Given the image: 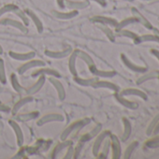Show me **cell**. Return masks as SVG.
<instances>
[{"mask_svg": "<svg viewBox=\"0 0 159 159\" xmlns=\"http://www.w3.org/2000/svg\"><path fill=\"white\" fill-rule=\"evenodd\" d=\"M91 123V120L89 118H84L82 120H78L76 122H73L72 124H70L60 135V139L61 140H65L68 138L69 135H71L73 132L81 130L83 127H84L85 125H89Z\"/></svg>", "mask_w": 159, "mask_h": 159, "instance_id": "cell-1", "label": "cell"}, {"mask_svg": "<svg viewBox=\"0 0 159 159\" xmlns=\"http://www.w3.org/2000/svg\"><path fill=\"white\" fill-rule=\"evenodd\" d=\"M111 132L110 130H105V131H101L97 137H96V139H95V142L93 144V149H92V152H93V154L97 157L98 154L99 153V151L102 147V144L104 142V140L109 138L111 136Z\"/></svg>", "mask_w": 159, "mask_h": 159, "instance_id": "cell-2", "label": "cell"}, {"mask_svg": "<svg viewBox=\"0 0 159 159\" xmlns=\"http://www.w3.org/2000/svg\"><path fill=\"white\" fill-rule=\"evenodd\" d=\"M120 57H121V60H122L123 64H124L128 69H130L131 71L136 72V73H144V72L147 71V67H146V66H139V65L135 64V63L132 62L125 53H121Z\"/></svg>", "mask_w": 159, "mask_h": 159, "instance_id": "cell-3", "label": "cell"}, {"mask_svg": "<svg viewBox=\"0 0 159 159\" xmlns=\"http://www.w3.org/2000/svg\"><path fill=\"white\" fill-rule=\"evenodd\" d=\"M111 139V149L112 152V159H120L122 156V148H121V143L119 139L117 138L116 135L111 134L110 136Z\"/></svg>", "mask_w": 159, "mask_h": 159, "instance_id": "cell-4", "label": "cell"}, {"mask_svg": "<svg viewBox=\"0 0 159 159\" xmlns=\"http://www.w3.org/2000/svg\"><path fill=\"white\" fill-rule=\"evenodd\" d=\"M131 12H132V16L136 19L137 23H139L140 25H142L145 28L149 29V30H152L153 28L152 25L150 23V21L135 7L131 8Z\"/></svg>", "mask_w": 159, "mask_h": 159, "instance_id": "cell-5", "label": "cell"}, {"mask_svg": "<svg viewBox=\"0 0 159 159\" xmlns=\"http://www.w3.org/2000/svg\"><path fill=\"white\" fill-rule=\"evenodd\" d=\"M45 66V62H43L42 60H38V59H30L28 60L26 63L23 64L19 68H18V73L19 74H24L25 72H26L27 70L34 68V67H39V66Z\"/></svg>", "mask_w": 159, "mask_h": 159, "instance_id": "cell-6", "label": "cell"}, {"mask_svg": "<svg viewBox=\"0 0 159 159\" xmlns=\"http://www.w3.org/2000/svg\"><path fill=\"white\" fill-rule=\"evenodd\" d=\"M64 121V117L63 115L59 114V113H49L46 114L42 117H40L39 119V121L37 122V125L39 126H42L48 123H52V122H63Z\"/></svg>", "mask_w": 159, "mask_h": 159, "instance_id": "cell-7", "label": "cell"}, {"mask_svg": "<svg viewBox=\"0 0 159 159\" xmlns=\"http://www.w3.org/2000/svg\"><path fill=\"white\" fill-rule=\"evenodd\" d=\"M114 98H115L116 101L118 103H120L122 106H124L125 108H127V109L132 110V111H135L139 108V104L136 101H131V100L125 98V97L121 96L118 92L114 93Z\"/></svg>", "mask_w": 159, "mask_h": 159, "instance_id": "cell-8", "label": "cell"}, {"mask_svg": "<svg viewBox=\"0 0 159 159\" xmlns=\"http://www.w3.org/2000/svg\"><path fill=\"white\" fill-rule=\"evenodd\" d=\"M72 52H73V50L71 49V47H68L63 51L47 50V51H45V55H47L48 57L52 58V59H62V58H66V57L69 56Z\"/></svg>", "mask_w": 159, "mask_h": 159, "instance_id": "cell-9", "label": "cell"}, {"mask_svg": "<svg viewBox=\"0 0 159 159\" xmlns=\"http://www.w3.org/2000/svg\"><path fill=\"white\" fill-rule=\"evenodd\" d=\"M93 23H97V24H100V25H105L108 26H111V27H115L118 24V21L114 18H111V17H107V16H101V15H97L94 16L90 19Z\"/></svg>", "mask_w": 159, "mask_h": 159, "instance_id": "cell-10", "label": "cell"}, {"mask_svg": "<svg viewBox=\"0 0 159 159\" xmlns=\"http://www.w3.org/2000/svg\"><path fill=\"white\" fill-rule=\"evenodd\" d=\"M0 25H9V26H12L18 30H20L21 32L23 33H27V28H26V25H25L22 22H19L17 20H13V19H11V18H6V19H3L0 21Z\"/></svg>", "mask_w": 159, "mask_h": 159, "instance_id": "cell-11", "label": "cell"}, {"mask_svg": "<svg viewBox=\"0 0 159 159\" xmlns=\"http://www.w3.org/2000/svg\"><path fill=\"white\" fill-rule=\"evenodd\" d=\"M9 125L12 127L14 133H15V136H16V141H17V144L18 146L22 147L23 144H24V141H25V137H24V133L22 131V128L20 127V125L17 124L16 121L14 120H10L9 121Z\"/></svg>", "mask_w": 159, "mask_h": 159, "instance_id": "cell-12", "label": "cell"}, {"mask_svg": "<svg viewBox=\"0 0 159 159\" xmlns=\"http://www.w3.org/2000/svg\"><path fill=\"white\" fill-rule=\"evenodd\" d=\"M120 95L123 96V97H132V96L133 97H138V98H141L143 100L148 99L147 95L143 91H141V90H139L138 88H126V89H124L120 93Z\"/></svg>", "mask_w": 159, "mask_h": 159, "instance_id": "cell-13", "label": "cell"}, {"mask_svg": "<svg viewBox=\"0 0 159 159\" xmlns=\"http://www.w3.org/2000/svg\"><path fill=\"white\" fill-rule=\"evenodd\" d=\"M65 6L69 10H84L86 9L89 6L88 0H84V1H71V0H65Z\"/></svg>", "mask_w": 159, "mask_h": 159, "instance_id": "cell-14", "label": "cell"}, {"mask_svg": "<svg viewBox=\"0 0 159 159\" xmlns=\"http://www.w3.org/2000/svg\"><path fill=\"white\" fill-rule=\"evenodd\" d=\"M94 88H105V89H109L111 91H113L114 93L115 92H119V86L113 83H111V82H108V81H98L93 84Z\"/></svg>", "mask_w": 159, "mask_h": 159, "instance_id": "cell-15", "label": "cell"}, {"mask_svg": "<svg viewBox=\"0 0 159 159\" xmlns=\"http://www.w3.org/2000/svg\"><path fill=\"white\" fill-rule=\"evenodd\" d=\"M49 82L53 85V87L55 88V90L57 91L58 97L60 100H64L66 98V90L63 86V84L58 81V80L55 77H52L49 79Z\"/></svg>", "mask_w": 159, "mask_h": 159, "instance_id": "cell-16", "label": "cell"}, {"mask_svg": "<svg viewBox=\"0 0 159 159\" xmlns=\"http://www.w3.org/2000/svg\"><path fill=\"white\" fill-rule=\"evenodd\" d=\"M45 81H46V79H45V75H40L39 76V80L38 81L31 86L27 89L26 91V94L28 96H31V95H34L36 93H38L44 85L45 84Z\"/></svg>", "mask_w": 159, "mask_h": 159, "instance_id": "cell-17", "label": "cell"}, {"mask_svg": "<svg viewBox=\"0 0 159 159\" xmlns=\"http://www.w3.org/2000/svg\"><path fill=\"white\" fill-rule=\"evenodd\" d=\"M115 36H119V37H125L127 39H130L134 41L135 44H139L140 43V39H139V36L137 35L136 33L130 31V30H126V29H120V30H116V35Z\"/></svg>", "mask_w": 159, "mask_h": 159, "instance_id": "cell-18", "label": "cell"}, {"mask_svg": "<svg viewBox=\"0 0 159 159\" xmlns=\"http://www.w3.org/2000/svg\"><path fill=\"white\" fill-rule=\"evenodd\" d=\"M102 131V125L101 124H98L90 132L84 134V136L81 137V139H80V141H82V142H86V141H89L90 139L96 138L100 132Z\"/></svg>", "mask_w": 159, "mask_h": 159, "instance_id": "cell-19", "label": "cell"}, {"mask_svg": "<svg viewBox=\"0 0 159 159\" xmlns=\"http://www.w3.org/2000/svg\"><path fill=\"white\" fill-rule=\"evenodd\" d=\"M159 77V71H150V72H144L142 76H140L136 84L138 85H140L148 81H151V80H153V79H158Z\"/></svg>", "mask_w": 159, "mask_h": 159, "instance_id": "cell-20", "label": "cell"}, {"mask_svg": "<svg viewBox=\"0 0 159 159\" xmlns=\"http://www.w3.org/2000/svg\"><path fill=\"white\" fill-rule=\"evenodd\" d=\"M40 75H50V76L55 77V78H60L61 77L60 73L57 70L52 69V68H39L38 70H35L32 73V77L33 78L39 77Z\"/></svg>", "mask_w": 159, "mask_h": 159, "instance_id": "cell-21", "label": "cell"}, {"mask_svg": "<svg viewBox=\"0 0 159 159\" xmlns=\"http://www.w3.org/2000/svg\"><path fill=\"white\" fill-rule=\"evenodd\" d=\"M25 13L27 14V16H28V17L32 20V22L34 23L35 26L37 27L38 32H39V33H42L44 27H43V24H42V22L40 21V19L39 18V16H38L33 11H31V10H26V11H25Z\"/></svg>", "mask_w": 159, "mask_h": 159, "instance_id": "cell-22", "label": "cell"}, {"mask_svg": "<svg viewBox=\"0 0 159 159\" xmlns=\"http://www.w3.org/2000/svg\"><path fill=\"white\" fill-rule=\"evenodd\" d=\"M9 54L12 59L18 60V61H28L30 59H33V57H35V55H36V53L34 52H25V53L10 52Z\"/></svg>", "mask_w": 159, "mask_h": 159, "instance_id": "cell-23", "label": "cell"}, {"mask_svg": "<svg viewBox=\"0 0 159 159\" xmlns=\"http://www.w3.org/2000/svg\"><path fill=\"white\" fill-rule=\"evenodd\" d=\"M75 51H76V52H77V56H78L80 59L84 60V61L86 63V65H87L88 67H89V70H90L91 68H93V67L96 66V64H95L93 58H92L87 52H84V51H81V50H78V49L75 50Z\"/></svg>", "mask_w": 159, "mask_h": 159, "instance_id": "cell-24", "label": "cell"}, {"mask_svg": "<svg viewBox=\"0 0 159 159\" xmlns=\"http://www.w3.org/2000/svg\"><path fill=\"white\" fill-rule=\"evenodd\" d=\"M90 71L98 78H112L117 74L115 70H100L98 69L97 66L91 68Z\"/></svg>", "mask_w": 159, "mask_h": 159, "instance_id": "cell-25", "label": "cell"}, {"mask_svg": "<svg viewBox=\"0 0 159 159\" xmlns=\"http://www.w3.org/2000/svg\"><path fill=\"white\" fill-rule=\"evenodd\" d=\"M78 14H79L78 11H75V10H72V11H67V12H61V11H52V15L55 18L61 19V20H69V19L76 17Z\"/></svg>", "mask_w": 159, "mask_h": 159, "instance_id": "cell-26", "label": "cell"}, {"mask_svg": "<svg viewBox=\"0 0 159 159\" xmlns=\"http://www.w3.org/2000/svg\"><path fill=\"white\" fill-rule=\"evenodd\" d=\"M122 122H123V125H124V132H123V135H122V140L123 141H126L130 136H131V133H132V125L130 123V121L124 117L122 119Z\"/></svg>", "mask_w": 159, "mask_h": 159, "instance_id": "cell-27", "label": "cell"}, {"mask_svg": "<svg viewBox=\"0 0 159 159\" xmlns=\"http://www.w3.org/2000/svg\"><path fill=\"white\" fill-rule=\"evenodd\" d=\"M71 140H68V139H65V140H62V142L58 143L52 150V154H51V157L52 158H56L57 155L66 147H68L69 145H71Z\"/></svg>", "mask_w": 159, "mask_h": 159, "instance_id": "cell-28", "label": "cell"}, {"mask_svg": "<svg viewBox=\"0 0 159 159\" xmlns=\"http://www.w3.org/2000/svg\"><path fill=\"white\" fill-rule=\"evenodd\" d=\"M98 78H88V79H83L78 76H74V82L82 86H93V84L98 81Z\"/></svg>", "mask_w": 159, "mask_h": 159, "instance_id": "cell-29", "label": "cell"}, {"mask_svg": "<svg viewBox=\"0 0 159 159\" xmlns=\"http://www.w3.org/2000/svg\"><path fill=\"white\" fill-rule=\"evenodd\" d=\"M32 101H33V98L31 96H27V97H25V98H21L19 101H17L14 104V106L12 108V113L13 114H16L20 111V109L22 107H24L25 105H26V104H28V103H30Z\"/></svg>", "mask_w": 159, "mask_h": 159, "instance_id": "cell-30", "label": "cell"}, {"mask_svg": "<svg viewBox=\"0 0 159 159\" xmlns=\"http://www.w3.org/2000/svg\"><path fill=\"white\" fill-rule=\"evenodd\" d=\"M39 116V111H32V112L19 114V115H17L15 117V119L18 122H27V121L34 120V119L38 118Z\"/></svg>", "mask_w": 159, "mask_h": 159, "instance_id": "cell-31", "label": "cell"}, {"mask_svg": "<svg viewBox=\"0 0 159 159\" xmlns=\"http://www.w3.org/2000/svg\"><path fill=\"white\" fill-rule=\"evenodd\" d=\"M77 52L74 50L70 55H69V59H68V69L70 71V73L73 76H77V68H76V60H77Z\"/></svg>", "mask_w": 159, "mask_h": 159, "instance_id": "cell-32", "label": "cell"}, {"mask_svg": "<svg viewBox=\"0 0 159 159\" xmlns=\"http://www.w3.org/2000/svg\"><path fill=\"white\" fill-rule=\"evenodd\" d=\"M102 151H101V152L100 153H98V158H102V159H105V158H107L108 157V154H109V152H110V149H111V139H110V137L109 138H107L105 140H104V142H103V144H102Z\"/></svg>", "mask_w": 159, "mask_h": 159, "instance_id": "cell-33", "label": "cell"}, {"mask_svg": "<svg viewBox=\"0 0 159 159\" xmlns=\"http://www.w3.org/2000/svg\"><path fill=\"white\" fill-rule=\"evenodd\" d=\"M105 35H106V37L109 39V40L110 41H111V42H114L115 41V34L113 33V31L108 26V25H98V26Z\"/></svg>", "mask_w": 159, "mask_h": 159, "instance_id": "cell-34", "label": "cell"}, {"mask_svg": "<svg viewBox=\"0 0 159 159\" xmlns=\"http://www.w3.org/2000/svg\"><path fill=\"white\" fill-rule=\"evenodd\" d=\"M11 85L13 87V89L18 93V94H23L24 93V87L20 84L18 79L16 77V74L12 73L11 75Z\"/></svg>", "mask_w": 159, "mask_h": 159, "instance_id": "cell-35", "label": "cell"}, {"mask_svg": "<svg viewBox=\"0 0 159 159\" xmlns=\"http://www.w3.org/2000/svg\"><path fill=\"white\" fill-rule=\"evenodd\" d=\"M134 23H137L136 19L132 16V17H128V18H125L124 20H122L121 22H118L117 25L115 26V29L116 30H120V29H124L125 28L126 26L134 24Z\"/></svg>", "mask_w": 159, "mask_h": 159, "instance_id": "cell-36", "label": "cell"}, {"mask_svg": "<svg viewBox=\"0 0 159 159\" xmlns=\"http://www.w3.org/2000/svg\"><path fill=\"white\" fill-rule=\"evenodd\" d=\"M138 146H139V142H138L137 140L132 141V142L126 147V149H125V152H124L123 157H124L125 159H129V158L131 157L133 152L136 150V148H137Z\"/></svg>", "mask_w": 159, "mask_h": 159, "instance_id": "cell-37", "label": "cell"}, {"mask_svg": "<svg viewBox=\"0 0 159 159\" xmlns=\"http://www.w3.org/2000/svg\"><path fill=\"white\" fill-rule=\"evenodd\" d=\"M140 43L142 42H157L159 43V38L154 34H144L139 36Z\"/></svg>", "mask_w": 159, "mask_h": 159, "instance_id": "cell-38", "label": "cell"}, {"mask_svg": "<svg viewBox=\"0 0 159 159\" xmlns=\"http://www.w3.org/2000/svg\"><path fill=\"white\" fill-rule=\"evenodd\" d=\"M144 145L147 147V148H150V149H154V148H159V135H155L153 138L152 139H149L145 141Z\"/></svg>", "mask_w": 159, "mask_h": 159, "instance_id": "cell-39", "label": "cell"}, {"mask_svg": "<svg viewBox=\"0 0 159 159\" xmlns=\"http://www.w3.org/2000/svg\"><path fill=\"white\" fill-rule=\"evenodd\" d=\"M13 13L15 14V15H17L22 21H23V24L25 25H29V17L27 16V14L25 13V11H22V10H20L19 8H17L14 11H13Z\"/></svg>", "mask_w": 159, "mask_h": 159, "instance_id": "cell-40", "label": "cell"}, {"mask_svg": "<svg viewBox=\"0 0 159 159\" xmlns=\"http://www.w3.org/2000/svg\"><path fill=\"white\" fill-rule=\"evenodd\" d=\"M0 83L2 84H7V76L5 71V63L4 60L0 58Z\"/></svg>", "mask_w": 159, "mask_h": 159, "instance_id": "cell-41", "label": "cell"}, {"mask_svg": "<svg viewBox=\"0 0 159 159\" xmlns=\"http://www.w3.org/2000/svg\"><path fill=\"white\" fill-rule=\"evenodd\" d=\"M18 7L14 4H7V5H4L3 7L0 8V18L1 16H3L4 14L8 13V12H13Z\"/></svg>", "mask_w": 159, "mask_h": 159, "instance_id": "cell-42", "label": "cell"}, {"mask_svg": "<svg viewBox=\"0 0 159 159\" xmlns=\"http://www.w3.org/2000/svg\"><path fill=\"white\" fill-rule=\"evenodd\" d=\"M158 121H159V112L152 118V121L150 122V124L148 125L147 129H146V135H147V136H151V135H152V130H153V128H154V126L156 125V124H157Z\"/></svg>", "mask_w": 159, "mask_h": 159, "instance_id": "cell-43", "label": "cell"}, {"mask_svg": "<svg viewBox=\"0 0 159 159\" xmlns=\"http://www.w3.org/2000/svg\"><path fill=\"white\" fill-rule=\"evenodd\" d=\"M84 142L80 141L78 142V144L76 145V147L74 148V154H73V158H79L80 154H81L82 151H83V148H84Z\"/></svg>", "mask_w": 159, "mask_h": 159, "instance_id": "cell-44", "label": "cell"}, {"mask_svg": "<svg viewBox=\"0 0 159 159\" xmlns=\"http://www.w3.org/2000/svg\"><path fill=\"white\" fill-rule=\"evenodd\" d=\"M67 148H68V149H67V152H66V155L64 156V158H65V159H70V158H73V154H74V147H73V146H71V145H69Z\"/></svg>", "mask_w": 159, "mask_h": 159, "instance_id": "cell-45", "label": "cell"}, {"mask_svg": "<svg viewBox=\"0 0 159 159\" xmlns=\"http://www.w3.org/2000/svg\"><path fill=\"white\" fill-rule=\"evenodd\" d=\"M88 1H94V2L98 3V5H100L101 7H106V5H107L106 0H88Z\"/></svg>", "mask_w": 159, "mask_h": 159, "instance_id": "cell-46", "label": "cell"}, {"mask_svg": "<svg viewBox=\"0 0 159 159\" xmlns=\"http://www.w3.org/2000/svg\"><path fill=\"white\" fill-rule=\"evenodd\" d=\"M10 111H11V109L8 106L0 104V111L1 112H10Z\"/></svg>", "mask_w": 159, "mask_h": 159, "instance_id": "cell-47", "label": "cell"}, {"mask_svg": "<svg viewBox=\"0 0 159 159\" xmlns=\"http://www.w3.org/2000/svg\"><path fill=\"white\" fill-rule=\"evenodd\" d=\"M150 52H151V53L157 59V61L159 62V51H158V50H155V49H152Z\"/></svg>", "mask_w": 159, "mask_h": 159, "instance_id": "cell-48", "label": "cell"}, {"mask_svg": "<svg viewBox=\"0 0 159 159\" xmlns=\"http://www.w3.org/2000/svg\"><path fill=\"white\" fill-rule=\"evenodd\" d=\"M25 148H22L17 153H16V155H14L13 156V158H19V157H23V154L25 153Z\"/></svg>", "mask_w": 159, "mask_h": 159, "instance_id": "cell-49", "label": "cell"}, {"mask_svg": "<svg viewBox=\"0 0 159 159\" xmlns=\"http://www.w3.org/2000/svg\"><path fill=\"white\" fill-rule=\"evenodd\" d=\"M157 134H159V121L157 122L156 125L154 126V128H153V130H152V135H157Z\"/></svg>", "mask_w": 159, "mask_h": 159, "instance_id": "cell-50", "label": "cell"}, {"mask_svg": "<svg viewBox=\"0 0 159 159\" xmlns=\"http://www.w3.org/2000/svg\"><path fill=\"white\" fill-rule=\"evenodd\" d=\"M57 4H58L60 9H65L66 8V6H65V0H57Z\"/></svg>", "mask_w": 159, "mask_h": 159, "instance_id": "cell-51", "label": "cell"}, {"mask_svg": "<svg viewBox=\"0 0 159 159\" xmlns=\"http://www.w3.org/2000/svg\"><path fill=\"white\" fill-rule=\"evenodd\" d=\"M152 30L153 34H154L155 36H157V37L159 38V29H157V28H152Z\"/></svg>", "mask_w": 159, "mask_h": 159, "instance_id": "cell-52", "label": "cell"}, {"mask_svg": "<svg viewBox=\"0 0 159 159\" xmlns=\"http://www.w3.org/2000/svg\"><path fill=\"white\" fill-rule=\"evenodd\" d=\"M2 53H3V48L1 45H0V54H2Z\"/></svg>", "mask_w": 159, "mask_h": 159, "instance_id": "cell-53", "label": "cell"}, {"mask_svg": "<svg viewBox=\"0 0 159 159\" xmlns=\"http://www.w3.org/2000/svg\"><path fill=\"white\" fill-rule=\"evenodd\" d=\"M123 1H126V2H133L134 0H123Z\"/></svg>", "mask_w": 159, "mask_h": 159, "instance_id": "cell-54", "label": "cell"}, {"mask_svg": "<svg viewBox=\"0 0 159 159\" xmlns=\"http://www.w3.org/2000/svg\"><path fill=\"white\" fill-rule=\"evenodd\" d=\"M158 79H159V77H158Z\"/></svg>", "mask_w": 159, "mask_h": 159, "instance_id": "cell-55", "label": "cell"}]
</instances>
